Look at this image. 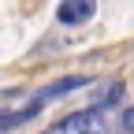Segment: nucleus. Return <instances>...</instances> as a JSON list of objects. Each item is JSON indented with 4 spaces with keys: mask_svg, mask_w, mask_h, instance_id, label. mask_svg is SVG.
Returning a JSON list of instances; mask_svg holds the SVG:
<instances>
[{
    "mask_svg": "<svg viewBox=\"0 0 134 134\" xmlns=\"http://www.w3.org/2000/svg\"><path fill=\"white\" fill-rule=\"evenodd\" d=\"M41 134H108V112L104 108H78L63 119L48 123Z\"/></svg>",
    "mask_w": 134,
    "mask_h": 134,
    "instance_id": "obj_1",
    "label": "nucleus"
},
{
    "mask_svg": "<svg viewBox=\"0 0 134 134\" xmlns=\"http://www.w3.org/2000/svg\"><path fill=\"white\" fill-rule=\"evenodd\" d=\"M93 11H97V8L90 4V0H63V4L56 8V19H60L63 26H78V23H86Z\"/></svg>",
    "mask_w": 134,
    "mask_h": 134,
    "instance_id": "obj_2",
    "label": "nucleus"
},
{
    "mask_svg": "<svg viewBox=\"0 0 134 134\" xmlns=\"http://www.w3.org/2000/svg\"><path fill=\"white\" fill-rule=\"evenodd\" d=\"M119 97H123V82H108V86H100V93L93 97V104H90V108H104V112H108Z\"/></svg>",
    "mask_w": 134,
    "mask_h": 134,
    "instance_id": "obj_3",
    "label": "nucleus"
},
{
    "mask_svg": "<svg viewBox=\"0 0 134 134\" xmlns=\"http://www.w3.org/2000/svg\"><path fill=\"white\" fill-rule=\"evenodd\" d=\"M23 123V115L19 112H0V130H8V127H19Z\"/></svg>",
    "mask_w": 134,
    "mask_h": 134,
    "instance_id": "obj_4",
    "label": "nucleus"
},
{
    "mask_svg": "<svg viewBox=\"0 0 134 134\" xmlns=\"http://www.w3.org/2000/svg\"><path fill=\"white\" fill-rule=\"evenodd\" d=\"M119 127H123V134H134V108H127V112H123Z\"/></svg>",
    "mask_w": 134,
    "mask_h": 134,
    "instance_id": "obj_5",
    "label": "nucleus"
}]
</instances>
